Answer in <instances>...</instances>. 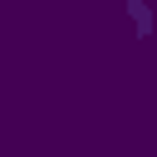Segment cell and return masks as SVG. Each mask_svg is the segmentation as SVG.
<instances>
[{
    "instance_id": "cell-1",
    "label": "cell",
    "mask_w": 157,
    "mask_h": 157,
    "mask_svg": "<svg viewBox=\"0 0 157 157\" xmlns=\"http://www.w3.org/2000/svg\"><path fill=\"white\" fill-rule=\"evenodd\" d=\"M128 10H132V20H137V34H147V29H152V15H147V5H142V0H128Z\"/></svg>"
}]
</instances>
